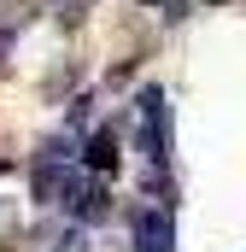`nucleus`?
I'll return each mask as SVG.
<instances>
[{"instance_id":"obj_1","label":"nucleus","mask_w":246,"mask_h":252,"mask_svg":"<svg viewBox=\"0 0 246 252\" xmlns=\"http://www.w3.org/2000/svg\"><path fill=\"white\" fill-rule=\"evenodd\" d=\"M176 247V229L170 217L153 205V211H135V252H170Z\"/></svg>"}]
</instances>
